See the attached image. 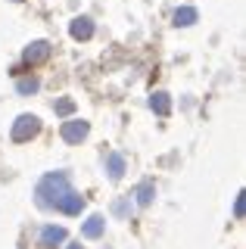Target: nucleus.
<instances>
[{"label": "nucleus", "instance_id": "obj_1", "mask_svg": "<svg viewBox=\"0 0 246 249\" xmlns=\"http://www.w3.org/2000/svg\"><path fill=\"white\" fill-rule=\"evenodd\" d=\"M69 190H72V184H69V175H66V171H50V175L41 178V184H37V190H35L37 206L59 209V202L66 199Z\"/></svg>", "mask_w": 246, "mask_h": 249}, {"label": "nucleus", "instance_id": "obj_2", "mask_svg": "<svg viewBox=\"0 0 246 249\" xmlns=\"http://www.w3.org/2000/svg\"><path fill=\"white\" fill-rule=\"evenodd\" d=\"M37 131H41V119H37V115H32V112H25V115H19L16 122H13V140H16V143H25V140H32Z\"/></svg>", "mask_w": 246, "mask_h": 249}, {"label": "nucleus", "instance_id": "obj_3", "mask_svg": "<svg viewBox=\"0 0 246 249\" xmlns=\"http://www.w3.org/2000/svg\"><path fill=\"white\" fill-rule=\"evenodd\" d=\"M59 134H63L66 143H81V140L90 134V124L84 122V119H72V122H63Z\"/></svg>", "mask_w": 246, "mask_h": 249}, {"label": "nucleus", "instance_id": "obj_4", "mask_svg": "<svg viewBox=\"0 0 246 249\" xmlns=\"http://www.w3.org/2000/svg\"><path fill=\"white\" fill-rule=\"evenodd\" d=\"M47 56H50V41H35V44L25 47V53H22V62H25V66H41Z\"/></svg>", "mask_w": 246, "mask_h": 249}, {"label": "nucleus", "instance_id": "obj_5", "mask_svg": "<svg viewBox=\"0 0 246 249\" xmlns=\"http://www.w3.org/2000/svg\"><path fill=\"white\" fill-rule=\"evenodd\" d=\"M66 243V228H59V224H47V228L41 231V246L44 249H56Z\"/></svg>", "mask_w": 246, "mask_h": 249}, {"label": "nucleus", "instance_id": "obj_6", "mask_svg": "<svg viewBox=\"0 0 246 249\" xmlns=\"http://www.w3.org/2000/svg\"><path fill=\"white\" fill-rule=\"evenodd\" d=\"M69 35H72L75 41H88V37L94 35V22H90L88 16H78V19L69 22Z\"/></svg>", "mask_w": 246, "mask_h": 249}, {"label": "nucleus", "instance_id": "obj_7", "mask_svg": "<svg viewBox=\"0 0 246 249\" xmlns=\"http://www.w3.org/2000/svg\"><path fill=\"white\" fill-rule=\"evenodd\" d=\"M150 109L156 115H168V112H172V97H168L165 90H153L150 93Z\"/></svg>", "mask_w": 246, "mask_h": 249}, {"label": "nucleus", "instance_id": "obj_8", "mask_svg": "<svg viewBox=\"0 0 246 249\" xmlns=\"http://www.w3.org/2000/svg\"><path fill=\"white\" fill-rule=\"evenodd\" d=\"M103 228H106V218H103V215H90L88 221L81 224V237H88V240H97L100 233H103Z\"/></svg>", "mask_w": 246, "mask_h": 249}, {"label": "nucleus", "instance_id": "obj_9", "mask_svg": "<svg viewBox=\"0 0 246 249\" xmlns=\"http://www.w3.org/2000/svg\"><path fill=\"white\" fill-rule=\"evenodd\" d=\"M81 206H84V196H81V193H75V190H69V193H66V199L59 202V212H66V215H78V212H81Z\"/></svg>", "mask_w": 246, "mask_h": 249}, {"label": "nucleus", "instance_id": "obj_10", "mask_svg": "<svg viewBox=\"0 0 246 249\" xmlns=\"http://www.w3.org/2000/svg\"><path fill=\"white\" fill-rule=\"evenodd\" d=\"M106 171H109V181H122V175H125V156L109 153V159H106Z\"/></svg>", "mask_w": 246, "mask_h": 249}, {"label": "nucleus", "instance_id": "obj_11", "mask_svg": "<svg viewBox=\"0 0 246 249\" xmlns=\"http://www.w3.org/2000/svg\"><path fill=\"white\" fill-rule=\"evenodd\" d=\"M196 19H199V13L193 10V6H181V10L175 13V25H178V28H187V25H193Z\"/></svg>", "mask_w": 246, "mask_h": 249}, {"label": "nucleus", "instance_id": "obj_12", "mask_svg": "<svg viewBox=\"0 0 246 249\" xmlns=\"http://www.w3.org/2000/svg\"><path fill=\"white\" fill-rule=\"evenodd\" d=\"M137 206H150L153 202V196H156V187H153V181H143L141 187H137Z\"/></svg>", "mask_w": 246, "mask_h": 249}, {"label": "nucleus", "instance_id": "obj_13", "mask_svg": "<svg viewBox=\"0 0 246 249\" xmlns=\"http://www.w3.org/2000/svg\"><path fill=\"white\" fill-rule=\"evenodd\" d=\"M16 90L22 93V97L37 93V90H41V81H37V78H19V81H16Z\"/></svg>", "mask_w": 246, "mask_h": 249}, {"label": "nucleus", "instance_id": "obj_14", "mask_svg": "<svg viewBox=\"0 0 246 249\" xmlns=\"http://www.w3.org/2000/svg\"><path fill=\"white\" fill-rule=\"evenodd\" d=\"M56 115H72L75 112V100H69V97H63V100H56Z\"/></svg>", "mask_w": 246, "mask_h": 249}, {"label": "nucleus", "instance_id": "obj_15", "mask_svg": "<svg viewBox=\"0 0 246 249\" xmlns=\"http://www.w3.org/2000/svg\"><path fill=\"white\" fill-rule=\"evenodd\" d=\"M243 196H246V193H237V199H234V215L237 218H243V209H246V199Z\"/></svg>", "mask_w": 246, "mask_h": 249}, {"label": "nucleus", "instance_id": "obj_16", "mask_svg": "<svg viewBox=\"0 0 246 249\" xmlns=\"http://www.w3.org/2000/svg\"><path fill=\"white\" fill-rule=\"evenodd\" d=\"M66 249H81V243H72V246H66Z\"/></svg>", "mask_w": 246, "mask_h": 249}, {"label": "nucleus", "instance_id": "obj_17", "mask_svg": "<svg viewBox=\"0 0 246 249\" xmlns=\"http://www.w3.org/2000/svg\"><path fill=\"white\" fill-rule=\"evenodd\" d=\"M16 3H19V0H16Z\"/></svg>", "mask_w": 246, "mask_h": 249}]
</instances>
